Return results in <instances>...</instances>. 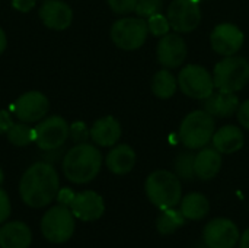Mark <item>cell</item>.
I'll return each mask as SVG.
<instances>
[{
	"instance_id": "2",
	"label": "cell",
	"mask_w": 249,
	"mask_h": 248,
	"mask_svg": "<svg viewBox=\"0 0 249 248\" xmlns=\"http://www.w3.org/2000/svg\"><path fill=\"white\" fill-rule=\"evenodd\" d=\"M102 167L99 149L90 143H77L63 158V174L74 184H88L95 180Z\"/></svg>"
},
{
	"instance_id": "1",
	"label": "cell",
	"mask_w": 249,
	"mask_h": 248,
	"mask_svg": "<svg viewBox=\"0 0 249 248\" xmlns=\"http://www.w3.org/2000/svg\"><path fill=\"white\" fill-rule=\"evenodd\" d=\"M60 190V178L57 170L48 162H36L31 165L22 175L19 183V196L22 202L34 209L48 206L57 199Z\"/></svg>"
},
{
	"instance_id": "10",
	"label": "cell",
	"mask_w": 249,
	"mask_h": 248,
	"mask_svg": "<svg viewBox=\"0 0 249 248\" xmlns=\"http://www.w3.org/2000/svg\"><path fill=\"white\" fill-rule=\"evenodd\" d=\"M166 18L171 28L177 32L187 34L194 31L201 22V7L197 0H174L168 6Z\"/></svg>"
},
{
	"instance_id": "15",
	"label": "cell",
	"mask_w": 249,
	"mask_h": 248,
	"mask_svg": "<svg viewBox=\"0 0 249 248\" xmlns=\"http://www.w3.org/2000/svg\"><path fill=\"white\" fill-rule=\"evenodd\" d=\"M70 210L76 219L83 222H93L102 218L105 213V202L101 194L92 190L76 193Z\"/></svg>"
},
{
	"instance_id": "21",
	"label": "cell",
	"mask_w": 249,
	"mask_h": 248,
	"mask_svg": "<svg viewBox=\"0 0 249 248\" xmlns=\"http://www.w3.org/2000/svg\"><path fill=\"white\" fill-rule=\"evenodd\" d=\"M105 165L115 175H127L136 165V152L128 145H117L107 155Z\"/></svg>"
},
{
	"instance_id": "31",
	"label": "cell",
	"mask_w": 249,
	"mask_h": 248,
	"mask_svg": "<svg viewBox=\"0 0 249 248\" xmlns=\"http://www.w3.org/2000/svg\"><path fill=\"white\" fill-rule=\"evenodd\" d=\"M111 10L117 15H125L134 12L137 0H107Z\"/></svg>"
},
{
	"instance_id": "32",
	"label": "cell",
	"mask_w": 249,
	"mask_h": 248,
	"mask_svg": "<svg viewBox=\"0 0 249 248\" xmlns=\"http://www.w3.org/2000/svg\"><path fill=\"white\" fill-rule=\"evenodd\" d=\"M12 213V205H10V199L7 196V193L0 189V225L4 224Z\"/></svg>"
},
{
	"instance_id": "26",
	"label": "cell",
	"mask_w": 249,
	"mask_h": 248,
	"mask_svg": "<svg viewBox=\"0 0 249 248\" xmlns=\"http://www.w3.org/2000/svg\"><path fill=\"white\" fill-rule=\"evenodd\" d=\"M7 140L15 146H28L34 142V127H29L28 123H13L9 132L6 133Z\"/></svg>"
},
{
	"instance_id": "19",
	"label": "cell",
	"mask_w": 249,
	"mask_h": 248,
	"mask_svg": "<svg viewBox=\"0 0 249 248\" xmlns=\"http://www.w3.org/2000/svg\"><path fill=\"white\" fill-rule=\"evenodd\" d=\"M121 137V124L117 118L107 115L96 120L90 129V139L95 145L109 148L114 146Z\"/></svg>"
},
{
	"instance_id": "16",
	"label": "cell",
	"mask_w": 249,
	"mask_h": 248,
	"mask_svg": "<svg viewBox=\"0 0 249 248\" xmlns=\"http://www.w3.org/2000/svg\"><path fill=\"white\" fill-rule=\"evenodd\" d=\"M39 18L47 28L54 31H63L71 25L73 10L66 1L45 0L39 7Z\"/></svg>"
},
{
	"instance_id": "13",
	"label": "cell",
	"mask_w": 249,
	"mask_h": 248,
	"mask_svg": "<svg viewBox=\"0 0 249 248\" xmlns=\"http://www.w3.org/2000/svg\"><path fill=\"white\" fill-rule=\"evenodd\" d=\"M210 44L220 56H235L244 45V32L233 23H220L212 31Z\"/></svg>"
},
{
	"instance_id": "7",
	"label": "cell",
	"mask_w": 249,
	"mask_h": 248,
	"mask_svg": "<svg viewBox=\"0 0 249 248\" xmlns=\"http://www.w3.org/2000/svg\"><path fill=\"white\" fill-rule=\"evenodd\" d=\"M111 39L112 42L125 51L139 50L149 34L147 20L144 18H123L114 22L111 26Z\"/></svg>"
},
{
	"instance_id": "38",
	"label": "cell",
	"mask_w": 249,
	"mask_h": 248,
	"mask_svg": "<svg viewBox=\"0 0 249 248\" xmlns=\"http://www.w3.org/2000/svg\"><path fill=\"white\" fill-rule=\"evenodd\" d=\"M6 45H7V38H6L4 31L0 28V54L6 50Z\"/></svg>"
},
{
	"instance_id": "28",
	"label": "cell",
	"mask_w": 249,
	"mask_h": 248,
	"mask_svg": "<svg viewBox=\"0 0 249 248\" xmlns=\"http://www.w3.org/2000/svg\"><path fill=\"white\" fill-rule=\"evenodd\" d=\"M147 28L149 32L155 37H163L169 32L171 29V23L168 20V18L162 13H156L152 15L150 18H147Z\"/></svg>"
},
{
	"instance_id": "5",
	"label": "cell",
	"mask_w": 249,
	"mask_h": 248,
	"mask_svg": "<svg viewBox=\"0 0 249 248\" xmlns=\"http://www.w3.org/2000/svg\"><path fill=\"white\" fill-rule=\"evenodd\" d=\"M214 88L225 92H238L249 82V61L241 56H228L213 70Z\"/></svg>"
},
{
	"instance_id": "9",
	"label": "cell",
	"mask_w": 249,
	"mask_h": 248,
	"mask_svg": "<svg viewBox=\"0 0 249 248\" xmlns=\"http://www.w3.org/2000/svg\"><path fill=\"white\" fill-rule=\"evenodd\" d=\"M34 142L39 149L45 152L57 151L69 139V124L60 115L42 118L34 127Z\"/></svg>"
},
{
	"instance_id": "37",
	"label": "cell",
	"mask_w": 249,
	"mask_h": 248,
	"mask_svg": "<svg viewBox=\"0 0 249 248\" xmlns=\"http://www.w3.org/2000/svg\"><path fill=\"white\" fill-rule=\"evenodd\" d=\"M239 248H249V228L245 229V232L239 238Z\"/></svg>"
},
{
	"instance_id": "8",
	"label": "cell",
	"mask_w": 249,
	"mask_h": 248,
	"mask_svg": "<svg viewBox=\"0 0 249 248\" xmlns=\"http://www.w3.org/2000/svg\"><path fill=\"white\" fill-rule=\"evenodd\" d=\"M178 86L184 95L204 101L214 91V80L206 67L188 64L178 75Z\"/></svg>"
},
{
	"instance_id": "12",
	"label": "cell",
	"mask_w": 249,
	"mask_h": 248,
	"mask_svg": "<svg viewBox=\"0 0 249 248\" xmlns=\"http://www.w3.org/2000/svg\"><path fill=\"white\" fill-rule=\"evenodd\" d=\"M239 238L236 224L228 218L212 219L203 231L204 244L209 248H233Z\"/></svg>"
},
{
	"instance_id": "4",
	"label": "cell",
	"mask_w": 249,
	"mask_h": 248,
	"mask_svg": "<svg viewBox=\"0 0 249 248\" xmlns=\"http://www.w3.org/2000/svg\"><path fill=\"white\" fill-rule=\"evenodd\" d=\"M216 132L214 117L204 110H196L190 113L179 126V139L188 149L206 148Z\"/></svg>"
},
{
	"instance_id": "24",
	"label": "cell",
	"mask_w": 249,
	"mask_h": 248,
	"mask_svg": "<svg viewBox=\"0 0 249 248\" xmlns=\"http://www.w3.org/2000/svg\"><path fill=\"white\" fill-rule=\"evenodd\" d=\"M178 88V79L168 70L162 69L155 73L152 79V92L160 98V99H168L175 95Z\"/></svg>"
},
{
	"instance_id": "33",
	"label": "cell",
	"mask_w": 249,
	"mask_h": 248,
	"mask_svg": "<svg viewBox=\"0 0 249 248\" xmlns=\"http://www.w3.org/2000/svg\"><path fill=\"white\" fill-rule=\"evenodd\" d=\"M236 113H238V121L241 123V126L249 130V99L239 104V108Z\"/></svg>"
},
{
	"instance_id": "34",
	"label": "cell",
	"mask_w": 249,
	"mask_h": 248,
	"mask_svg": "<svg viewBox=\"0 0 249 248\" xmlns=\"http://www.w3.org/2000/svg\"><path fill=\"white\" fill-rule=\"evenodd\" d=\"M74 196H76V193H74L73 190H70V189H60L58 193H57V202H58L60 205H63V206L70 208V205H71Z\"/></svg>"
},
{
	"instance_id": "25",
	"label": "cell",
	"mask_w": 249,
	"mask_h": 248,
	"mask_svg": "<svg viewBox=\"0 0 249 248\" xmlns=\"http://www.w3.org/2000/svg\"><path fill=\"white\" fill-rule=\"evenodd\" d=\"M185 224V218L181 210H177L175 208L165 209L160 216L156 221V229L162 235H171L178 228H181Z\"/></svg>"
},
{
	"instance_id": "14",
	"label": "cell",
	"mask_w": 249,
	"mask_h": 248,
	"mask_svg": "<svg viewBox=\"0 0 249 248\" xmlns=\"http://www.w3.org/2000/svg\"><path fill=\"white\" fill-rule=\"evenodd\" d=\"M187 54H188V50L182 37H179L178 34H171V32L160 37L158 48H156V56H158L159 63L165 69L179 67L185 61Z\"/></svg>"
},
{
	"instance_id": "18",
	"label": "cell",
	"mask_w": 249,
	"mask_h": 248,
	"mask_svg": "<svg viewBox=\"0 0 249 248\" xmlns=\"http://www.w3.org/2000/svg\"><path fill=\"white\" fill-rule=\"evenodd\" d=\"M204 111H207L213 117H220L226 118L233 115L238 108H239V99L235 92H225V91H217L212 92L204 99Z\"/></svg>"
},
{
	"instance_id": "20",
	"label": "cell",
	"mask_w": 249,
	"mask_h": 248,
	"mask_svg": "<svg viewBox=\"0 0 249 248\" xmlns=\"http://www.w3.org/2000/svg\"><path fill=\"white\" fill-rule=\"evenodd\" d=\"M222 168V153L214 148H201L194 158L196 177L209 181L213 180Z\"/></svg>"
},
{
	"instance_id": "17",
	"label": "cell",
	"mask_w": 249,
	"mask_h": 248,
	"mask_svg": "<svg viewBox=\"0 0 249 248\" xmlns=\"http://www.w3.org/2000/svg\"><path fill=\"white\" fill-rule=\"evenodd\" d=\"M32 244L31 228L20 221H10L0 228V248H29Z\"/></svg>"
},
{
	"instance_id": "22",
	"label": "cell",
	"mask_w": 249,
	"mask_h": 248,
	"mask_svg": "<svg viewBox=\"0 0 249 248\" xmlns=\"http://www.w3.org/2000/svg\"><path fill=\"white\" fill-rule=\"evenodd\" d=\"M244 142L245 137L242 130L232 124L223 126L222 129L216 130L212 139L213 148L217 149L220 153H226V155L238 152L244 146Z\"/></svg>"
},
{
	"instance_id": "36",
	"label": "cell",
	"mask_w": 249,
	"mask_h": 248,
	"mask_svg": "<svg viewBox=\"0 0 249 248\" xmlns=\"http://www.w3.org/2000/svg\"><path fill=\"white\" fill-rule=\"evenodd\" d=\"M12 6H13V9L19 10L22 13H26L34 9L35 0H12Z\"/></svg>"
},
{
	"instance_id": "40",
	"label": "cell",
	"mask_w": 249,
	"mask_h": 248,
	"mask_svg": "<svg viewBox=\"0 0 249 248\" xmlns=\"http://www.w3.org/2000/svg\"><path fill=\"white\" fill-rule=\"evenodd\" d=\"M197 1H200V3H201V1H204V0H197Z\"/></svg>"
},
{
	"instance_id": "29",
	"label": "cell",
	"mask_w": 249,
	"mask_h": 248,
	"mask_svg": "<svg viewBox=\"0 0 249 248\" xmlns=\"http://www.w3.org/2000/svg\"><path fill=\"white\" fill-rule=\"evenodd\" d=\"M163 9V0H137L134 12L140 18H150L152 15L160 13Z\"/></svg>"
},
{
	"instance_id": "35",
	"label": "cell",
	"mask_w": 249,
	"mask_h": 248,
	"mask_svg": "<svg viewBox=\"0 0 249 248\" xmlns=\"http://www.w3.org/2000/svg\"><path fill=\"white\" fill-rule=\"evenodd\" d=\"M12 124H13L12 114L6 110H0V134H6L12 127Z\"/></svg>"
},
{
	"instance_id": "11",
	"label": "cell",
	"mask_w": 249,
	"mask_h": 248,
	"mask_svg": "<svg viewBox=\"0 0 249 248\" xmlns=\"http://www.w3.org/2000/svg\"><path fill=\"white\" fill-rule=\"evenodd\" d=\"M50 108L48 98L38 91H29L22 94L10 105V111L15 118L22 123H38L41 121Z\"/></svg>"
},
{
	"instance_id": "6",
	"label": "cell",
	"mask_w": 249,
	"mask_h": 248,
	"mask_svg": "<svg viewBox=\"0 0 249 248\" xmlns=\"http://www.w3.org/2000/svg\"><path fill=\"white\" fill-rule=\"evenodd\" d=\"M76 228V218L70 208L63 205L51 206L41 219V234L51 244H64L69 241Z\"/></svg>"
},
{
	"instance_id": "30",
	"label": "cell",
	"mask_w": 249,
	"mask_h": 248,
	"mask_svg": "<svg viewBox=\"0 0 249 248\" xmlns=\"http://www.w3.org/2000/svg\"><path fill=\"white\" fill-rule=\"evenodd\" d=\"M69 137L76 143H85L90 137V129L83 121H74L69 126Z\"/></svg>"
},
{
	"instance_id": "23",
	"label": "cell",
	"mask_w": 249,
	"mask_h": 248,
	"mask_svg": "<svg viewBox=\"0 0 249 248\" xmlns=\"http://www.w3.org/2000/svg\"><path fill=\"white\" fill-rule=\"evenodd\" d=\"M185 219L200 221L207 216L210 212V202L201 193H190L181 199V209Z\"/></svg>"
},
{
	"instance_id": "39",
	"label": "cell",
	"mask_w": 249,
	"mask_h": 248,
	"mask_svg": "<svg viewBox=\"0 0 249 248\" xmlns=\"http://www.w3.org/2000/svg\"><path fill=\"white\" fill-rule=\"evenodd\" d=\"M3 180H4V174H3V170L0 168V186H1V183H3Z\"/></svg>"
},
{
	"instance_id": "3",
	"label": "cell",
	"mask_w": 249,
	"mask_h": 248,
	"mask_svg": "<svg viewBox=\"0 0 249 248\" xmlns=\"http://www.w3.org/2000/svg\"><path fill=\"white\" fill-rule=\"evenodd\" d=\"M144 190L150 203L162 210L175 208L182 199V186L179 178L177 174L166 170L153 171L146 178Z\"/></svg>"
},
{
	"instance_id": "27",
	"label": "cell",
	"mask_w": 249,
	"mask_h": 248,
	"mask_svg": "<svg viewBox=\"0 0 249 248\" xmlns=\"http://www.w3.org/2000/svg\"><path fill=\"white\" fill-rule=\"evenodd\" d=\"M194 158L196 155L190 151L179 152L174 161V170L179 180H193L196 177L194 172Z\"/></svg>"
}]
</instances>
